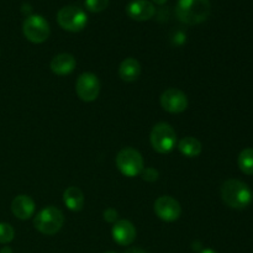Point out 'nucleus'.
Instances as JSON below:
<instances>
[{"label":"nucleus","mask_w":253,"mask_h":253,"mask_svg":"<svg viewBox=\"0 0 253 253\" xmlns=\"http://www.w3.org/2000/svg\"><path fill=\"white\" fill-rule=\"evenodd\" d=\"M116 166L119 170L126 177H136L141 174L143 166V158L137 150L131 147L123 148L116 156Z\"/></svg>","instance_id":"nucleus-4"},{"label":"nucleus","mask_w":253,"mask_h":253,"mask_svg":"<svg viewBox=\"0 0 253 253\" xmlns=\"http://www.w3.org/2000/svg\"><path fill=\"white\" fill-rule=\"evenodd\" d=\"M57 21H58L59 26L66 31L78 32L85 27L86 22H88V16L81 7L68 5L59 10L57 14Z\"/></svg>","instance_id":"nucleus-6"},{"label":"nucleus","mask_w":253,"mask_h":253,"mask_svg":"<svg viewBox=\"0 0 253 253\" xmlns=\"http://www.w3.org/2000/svg\"><path fill=\"white\" fill-rule=\"evenodd\" d=\"M120 78L125 82H135L141 74V64L135 58H126L119 67Z\"/></svg>","instance_id":"nucleus-15"},{"label":"nucleus","mask_w":253,"mask_h":253,"mask_svg":"<svg viewBox=\"0 0 253 253\" xmlns=\"http://www.w3.org/2000/svg\"><path fill=\"white\" fill-rule=\"evenodd\" d=\"M178 150L180 151L182 155L193 158L198 157L202 153L203 146L199 140H197L195 137H192V136H188V137H184L183 140L179 141V143H178Z\"/></svg>","instance_id":"nucleus-17"},{"label":"nucleus","mask_w":253,"mask_h":253,"mask_svg":"<svg viewBox=\"0 0 253 253\" xmlns=\"http://www.w3.org/2000/svg\"><path fill=\"white\" fill-rule=\"evenodd\" d=\"M161 105L168 113L179 114L188 108V98L179 89L170 88L161 96Z\"/></svg>","instance_id":"nucleus-10"},{"label":"nucleus","mask_w":253,"mask_h":253,"mask_svg":"<svg viewBox=\"0 0 253 253\" xmlns=\"http://www.w3.org/2000/svg\"><path fill=\"white\" fill-rule=\"evenodd\" d=\"M199 253H216V252L211 249H205V250H203V251H200Z\"/></svg>","instance_id":"nucleus-25"},{"label":"nucleus","mask_w":253,"mask_h":253,"mask_svg":"<svg viewBox=\"0 0 253 253\" xmlns=\"http://www.w3.org/2000/svg\"><path fill=\"white\" fill-rule=\"evenodd\" d=\"M76 91L83 101H94L100 91V82L93 73H83L79 76L76 84Z\"/></svg>","instance_id":"nucleus-8"},{"label":"nucleus","mask_w":253,"mask_h":253,"mask_svg":"<svg viewBox=\"0 0 253 253\" xmlns=\"http://www.w3.org/2000/svg\"><path fill=\"white\" fill-rule=\"evenodd\" d=\"M25 37L34 43H42L49 36V25L41 15H30L22 26Z\"/></svg>","instance_id":"nucleus-7"},{"label":"nucleus","mask_w":253,"mask_h":253,"mask_svg":"<svg viewBox=\"0 0 253 253\" xmlns=\"http://www.w3.org/2000/svg\"><path fill=\"white\" fill-rule=\"evenodd\" d=\"M76 58L69 53L57 54L51 61V69L57 76H67L76 68Z\"/></svg>","instance_id":"nucleus-14"},{"label":"nucleus","mask_w":253,"mask_h":253,"mask_svg":"<svg viewBox=\"0 0 253 253\" xmlns=\"http://www.w3.org/2000/svg\"><path fill=\"white\" fill-rule=\"evenodd\" d=\"M177 135L169 124L160 123L153 126L151 132V145L158 153H168L174 148Z\"/></svg>","instance_id":"nucleus-5"},{"label":"nucleus","mask_w":253,"mask_h":253,"mask_svg":"<svg viewBox=\"0 0 253 253\" xmlns=\"http://www.w3.org/2000/svg\"><path fill=\"white\" fill-rule=\"evenodd\" d=\"M105 253H116V252H113V251H109V252H105Z\"/></svg>","instance_id":"nucleus-27"},{"label":"nucleus","mask_w":253,"mask_h":253,"mask_svg":"<svg viewBox=\"0 0 253 253\" xmlns=\"http://www.w3.org/2000/svg\"><path fill=\"white\" fill-rule=\"evenodd\" d=\"M155 212L163 221L172 222L179 219V216L182 215V208L174 198L163 195L156 200Z\"/></svg>","instance_id":"nucleus-9"},{"label":"nucleus","mask_w":253,"mask_h":253,"mask_svg":"<svg viewBox=\"0 0 253 253\" xmlns=\"http://www.w3.org/2000/svg\"><path fill=\"white\" fill-rule=\"evenodd\" d=\"M239 167L245 174H253V148H245L241 151L237 158Z\"/></svg>","instance_id":"nucleus-18"},{"label":"nucleus","mask_w":253,"mask_h":253,"mask_svg":"<svg viewBox=\"0 0 253 253\" xmlns=\"http://www.w3.org/2000/svg\"><path fill=\"white\" fill-rule=\"evenodd\" d=\"M152 1L156 2V4H158V5H163L166 1H167V0H152Z\"/></svg>","instance_id":"nucleus-26"},{"label":"nucleus","mask_w":253,"mask_h":253,"mask_svg":"<svg viewBox=\"0 0 253 253\" xmlns=\"http://www.w3.org/2000/svg\"><path fill=\"white\" fill-rule=\"evenodd\" d=\"M118 211H116L115 209H113V208H109V209H106L105 211H104V219L106 220L108 222H116V220H118Z\"/></svg>","instance_id":"nucleus-22"},{"label":"nucleus","mask_w":253,"mask_h":253,"mask_svg":"<svg viewBox=\"0 0 253 253\" xmlns=\"http://www.w3.org/2000/svg\"><path fill=\"white\" fill-rule=\"evenodd\" d=\"M63 202L69 210H72V211H79L84 207L83 192L77 187L67 188L63 194Z\"/></svg>","instance_id":"nucleus-16"},{"label":"nucleus","mask_w":253,"mask_h":253,"mask_svg":"<svg viewBox=\"0 0 253 253\" xmlns=\"http://www.w3.org/2000/svg\"><path fill=\"white\" fill-rule=\"evenodd\" d=\"M0 253H12V250L10 247H4V249H1Z\"/></svg>","instance_id":"nucleus-24"},{"label":"nucleus","mask_w":253,"mask_h":253,"mask_svg":"<svg viewBox=\"0 0 253 253\" xmlns=\"http://www.w3.org/2000/svg\"><path fill=\"white\" fill-rule=\"evenodd\" d=\"M64 224V215L54 207H47L42 209L35 216L34 225L41 234L54 235L62 229Z\"/></svg>","instance_id":"nucleus-3"},{"label":"nucleus","mask_w":253,"mask_h":253,"mask_svg":"<svg viewBox=\"0 0 253 253\" xmlns=\"http://www.w3.org/2000/svg\"><path fill=\"white\" fill-rule=\"evenodd\" d=\"M141 175H142V179L146 180V182H156L158 179V170H156L155 168H143L142 172H141Z\"/></svg>","instance_id":"nucleus-21"},{"label":"nucleus","mask_w":253,"mask_h":253,"mask_svg":"<svg viewBox=\"0 0 253 253\" xmlns=\"http://www.w3.org/2000/svg\"><path fill=\"white\" fill-rule=\"evenodd\" d=\"M126 14L136 21H146L155 15V6L147 0H133L126 6Z\"/></svg>","instance_id":"nucleus-12"},{"label":"nucleus","mask_w":253,"mask_h":253,"mask_svg":"<svg viewBox=\"0 0 253 253\" xmlns=\"http://www.w3.org/2000/svg\"><path fill=\"white\" fill-rule=\"evenodd\" d=\"M210 0H178L175 15L187 25H198L209 17Z\"/></svg>","instance_id":"nucleus-1"},{"label":"nucleus","mask_w":253,"mask_h":253,"mask_svg":"<svg viewBox=\"0 0 253 253\" xmlns=\"http://www.w3.org/2000/svg\"><path fill=\"white\" fill-rule=\"evenodd\" d=\"M11 211L17 219H30L35 212V202L29 195H17L11 203Z\"/></svg>","instance_id":"nucleus-13"},{"label":"nucleus","mask_w":253,"mask_h":253,"mask_svg":"<svg viewBox=\"0 0 253 253\" xmlns=\"http://www.w3.org/2000/svg\"><path fill=\"white\" fill-rule=\"evenodd\" d=\"M125 253H146L142 249H138V247H131V249L126 250Z\"/></svg>","instance_id":"nucleus-23"},{"label":"nucleus","mask_w":253,"mask_h":253,"mask_svg":"<svg viewBox=\"0 0 253 253\" xmlns=\"http://www.w3.org/2000/svg\"><path fill=\"white\" fill-rule=\"evenodd\" d=\"M113 239L120 246H128L136 239V229L128 220H119L114 224Z\"/></svg>","instance_id":"nucleus-11"},{"label":"nucleus","mask_w":253,"mask_h":253,"mask_svg":"<svg viewBox=\"0 0 253 253\" xmlns=\"http://www.w3.org/2000/svg\"><path fill=\"white\" fill-rule=\"evenodd\" d=\"M221 198L232 209H245L252 200L251 190L246 183L239 179H229L222 184Z\"/></svg>","instance_id":"nucleus-2"},{"label":"nucleus","mask_w":253,"mask_h":253,"mask_svg":"<svg viewBox=\"0 0 253 253\" xmlns=\"http://www.w3.org/2000/svg\"><path fill=\"white\" fill-rule=\"evenodd\" d=\"M15 231L11 225L0 222V244H9L14 240Z\"/></svg>","instance_id":"nucleus-19"},{"label":"nucleus","mask_w":253,"mask_h":253,"mask_svg":"<svg viewBox=\"0 0 253 253\" xmlns=\"http://www.w3.org/2000/svg\"><path fill=\"white\" fill-rule=\"evenodd\" d=\"M109 5V0H85L86 9L90 12H101Z\"/></svg>","instance_id":"nucleus-20"}]
</instances>
